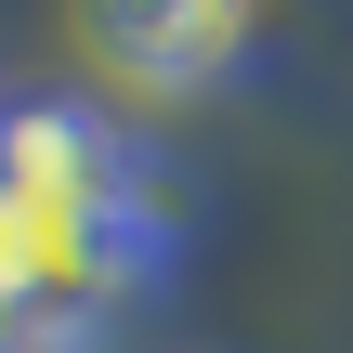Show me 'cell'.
<instances>
[{
	"label": "cell",
	"instance_id": "obj_1",
	"mask_svg": "<svg viewBox=\"0 0 353 353\" xmlns=\"http://www.w3.org/2000/svg\"><path fill=\"white\" fill-rule=\"evenodd\" d=\"M65 13H79V52L118 105H210L262 52L275 0H65Z\"/></svg>",
	"mask_w": 353,
	"mask_h": 353
},
{
	"label": "cell",
	"instance_id": "obj_2",
	"mask_svg": "<svg viewBox=\"0 0 353 353\" xmlns=\"http://www.w3.org/2000/svg\"><path fill=\"white\" fill-rule=\"evenodd\" d=\"M0 144H13V157H0V196H13V210H157V183H170V170L131 144V118H105V105H79V92H26Z\"/></svg>",
	"mask_w": 353,
	"mask_h": 353
}]
</instances>
